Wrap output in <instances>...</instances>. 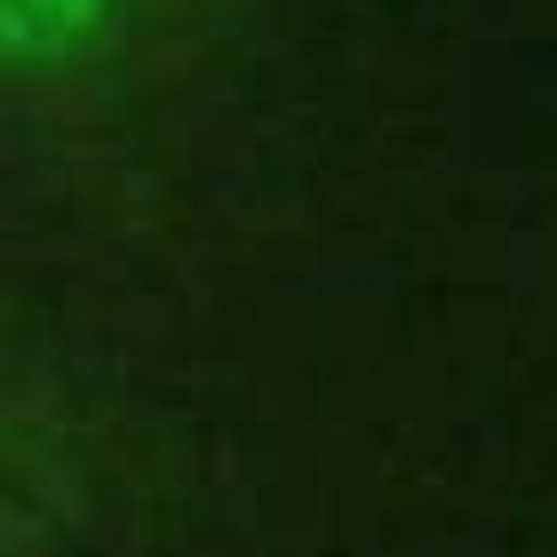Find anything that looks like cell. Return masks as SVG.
I'll return each mask as SVG.
<instances>
[{
  "label": "cell",
  "mask_w": 557,
  "mask_h": 557,
  "mask_svg": "<svg viewBox=\"0 0 557 557\" xmlns=\"http://www.w3.org/2000/svg\"><path fill=\"white\" fill-rule=\"evenodd\" d=\"M120 0H0V72L64 64L112 24Z\"/></svg>",
  "instance_id": "cell-1"
}]
</instances>
